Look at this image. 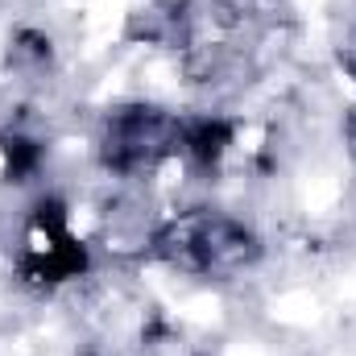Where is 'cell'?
I'll use <instances>...</instances> for the list:
<instances>
[{
	"instance_id": "7",
	"label": "cell",
	"mask_w": 356,
	"mask_h": 356,
	"mask_svg": "<svg viewBox=\"0 0 356 356\" xmlns=\"http://www.w3.org/2000/svg\"><path fill=\"white\" fill-rule=\"evenodd\" d=\"M344 137H348V149H353V158H356V112L348 116V124H344Z\"/></svg>"
},
{
	"instance_id": "1",
	"label": "cell",
	"mask_w": 356,
	"mask_h": 356,
	"mask_svg": "<svg viewBox=\"0 0 356 356\" xmlns=\"http://www.w3.org/2000/svg\"><path fill=\"white\" fill-rule=\"evenodd\" d=\"M154 253L182 273L203 277H232L261 257V241L253 228H245L232 216L216 211H191L178 216L154 236Z\"/></svg>"
},
{
	"instance_id": "3",
	"label": "cell",
	"mask_w": 356,
	"mask_h": 356,
	"mask_svg": "<svg viewBox=\"0 0 356 356\" xmlns=\"http://www.w3.org/2000/svg\"><path fill=\"white\" fill-rule=\"evenodd\" d=\"M33 232H38V241L21 261L25 277L54 286V282H71V277L88 273V245L71 232L67 207L58 199H42L33 207Z\"/></svg>"
},
{
	"instance_id": "6",
	"label": "cell",
	"mask_w": 356,
	"mask_h": 356,
	"mask_svg": "<svg viewBox=\"0 0 356 356\" xmlns=\"http://www.w3.org/2000/svg\"><path fill=\"white\" fill-rule=\"evenodd\" d=\"M13 54H17V58H33V63H46V58H50V38H42V33H33V29H21Z\"/></svg>"
},
{
	"instance_id": "4",
	"label": "cell",
	"mask_w": 356,
	"mask_h": 356,
	"mask_svg": "<svg viewBox=\"0 0 356 356\" xmlns=\"http://www.w3.org/2000/svg\"><path fill=\"white\" fill-rule=\"evenodd\" d=\"M232 145V124L224 116H199V120H186L182 133H178V149L199 162V166H220V158L228 154Z\"/></svg>"
},
{
	"instance_id": "5",
	"label": "cell",
	"mask_w": 356,
	"mask_h": 356,
	"mask_svg": "<svg viewBox=\"0 0 356 356\" xmlns=\"http://www.w3.org/2000/svg\"><path fill=\"white\" fill-rule=\"evenodd\" d=\"M0 154H4V175H8V182H29V178L42 170V158H46L42 141H33L25 133L0 137Z\"/></svg>"
},
{
	"instance_id": "2",
	"label": "cell",
	"mask_w": 356,
	"mask_h": 356,
	"mask_svg": "<svg viewBox=\"0 0 356 356\" xmlns=\"http://www.w3.org/2000/svg\"><path fill=\"white\" fill-rule=\"evenodd\" d=\"M178 133H182V120L166 116L162 108H154V104H129V108H116L108 116L104 141H99V158H104L108 170L133 175V170H145L158 158L175 154Z\"/></svg>"
}]
</instances>
